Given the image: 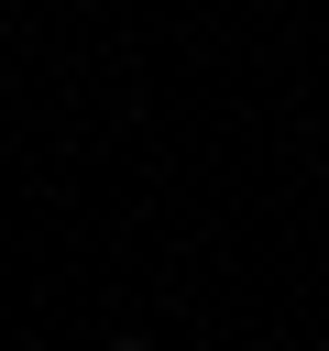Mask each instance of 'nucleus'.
<instances>
[{
    "label": "nucleus",
    "mask_w": 329,
    "mask_h": 351,
    "mask_svg": "<svg viewBox=\"0 0 329 351\" xmlns=\"http://www.w3.org/2000/svg\"><path fill=\"white\" fill-rule=\"evenodd\" d=\"M110 351H143V340H110Z\"/></svg>",
    "instance_id": "obj_1"
}]
</instances>
